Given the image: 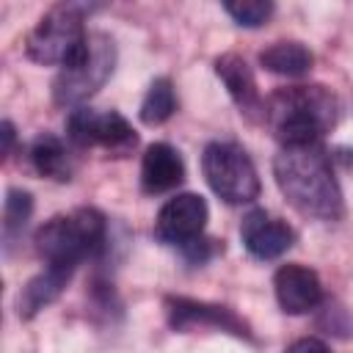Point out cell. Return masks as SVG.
<instances>
[{"instance_id":"obj_15","label":"cell","mask_w":353,"mask_h":353,"mask_svg":"<svg viewBox=\"0 0 353 353\" xmlns=\"http://www.w3.org/2000/svg\"><path fill=\"white\" fill-rule=\"evenodd\" d=\"M30 163L39 176H47L52 182H69L74 176L77 160L72 149L52 132H39L30 143Z\"/></svg>"},{"instance_id":"obj_12","label":"cell","mask_w":353,"mask_h":353,"mask_svg":"<svg viewBox=\"0 0 353 353\" xmlns=\"http://www.w3.org/2000/svg\"><path fill=\"white\" fill-rule=\"evenodd\" d=\"M215 74L226 85L232 102L240 108V113L251 121H265V99L259 97L256 77L251 66L237 52H223L215 58Z\"/></svg>"},{"instance_id":"obj_2","label":"cell","mask_w":353,"mask_h":353,"mask_svg":"<svg viewBox=\"0 0 353 353\" xmlns=\"http://www.w3.org/2000/svg\"><path fill=\"white\" fill-rule=\"evenodd\" d=\"M339 121V99L325 85H290L265 102V124L281 146L320 143Z\"/></svg>"},{"instance_id":"obj_16","label":"cell","mask_w":353,"mask_h":353,"mask_svg":"<svg viewBox=\"0 0 353 353\" xmlns=\"http://www.w3.org/2000/svg\"><path fill=\"white\" fill-rule=\"evenodd\" d=\"M259 63L281 77H303L312 72L314 55L306 44L301 41H273L259 52Z\"/></svg>"},{"instance_id":"obj_17","label":"cell","mask_w":353,"mask_h":353,"mask_svg":"<svg viewBox=\"0 0 353 353\" xmlns=\"http://www.w3.org/2000/svg\"><path fill=\"white\" fill-rule=\"evenodd\" d=\"M176 110V94H174V85L168 77H157L149 83L146 94H143V102H141V121L149 124V127H157L163 121H168Z\"/></svg>"},{"instance_id":"obj_21","label":"cell","mask_w":353,"mask_h":353,"mask_svg":"<svg viewBox=\"0 0 353 353\" xmlns=\"http://www.w3.org/2000/svg\"><path fill=\"white\" fill-rule=\"evenodd\" d=\"M284 353H331V347L323 339H317V336H301Z\"/></svg>"},{"instance_id":"obj_22","label":"cell","mask_w":353,"mask_h":353,"mask_svg":"<svg viewBox=\"0 0 353 353\" xmlns=\"http://www.w3.org/2000/svg\"><path fill=\"white\" fill-rule=\"evenodd\" d=\"M0 135H3V157H8L11 149H14V141H17V130H14V124H11L8 119H3V124H0Z\"/></svg>"},{"instance_id":"obj_11","label":"cell","mask_w":353,"mask_h":353,"mask_svg":"<svg viewBox=\"0 0 353 353\" xmlns=\"http://www.w3.org/2000/svg\"><path fill=\"white\" fill-rule=\"evenodd\" d=\"M273 292H276L281 312H287V314H306V312L317 309L323 301L320 276L312 268L298 265V262H287L276 270Z\"/></svg>"},{"instance_id":"obj_5","label":"cell","mask_w":353,"mask_h":353,"mask_svg":"<svg viewBox=\"0 0 353 353\" xmlns=\"http://www.w3.org/2000/svg\"><path fill=\"white\" fill-rule=\"evenodd\" d=\"M116 66V44L108 33L94 30L88 36L85 52L66 69H58L52 80V102L61 108H83L88 97H94Z\"/></svg>"},{"instance_id":"obj_7","label":"cell","mask_w":353,"mask_h":353,"mask_svg":"<svg viewBox=\"0 0 353 353\" xmlns=\"http://www.w3.org/2000/svg\"><path fill=\"white\" fill-rule=\"evenodd\" d=\"M66 138L77 149H105L108 154L124 157L138 146L132 124L116 110L74 108L66 119Z\"/></svg>"},{"instance_id":"obj_20","label":"cell","mask_w":353,"mask_h":353,"mask_svg":"<svg viewBox=\"0 0 353 353\" xmlns=\"http://www.w3.org/2000/svg\"><path fill=\"white\" fill-rule=\"evenodd\" d=\"M218 251H223V245L218 243V240H210V237H199V240H193V243H188L185 248H182V254H185V259L188 262H193V265H204L210 256H215Z\"/></svg>"},{"instance_id":"obj_4","label":"cell","mask_w":353,"mask_h":353,"mask_svg":"<svg viewBox=\"0 0 353 353\" xmlns=\"http://www.w3.org/2000/svg\"><path fill=\"white\" fill-rule=\"evenodd\" d=\"M83 6H52L25 36V55L41 66H72L88 47V30L83 25Z\"/></svg>"},{"instance_id":"obj_3","label":"cell","mask_w":353,"mask_h":353,"mask_svg":"<svg viewBox=\"0 0 353 353\" xmlns=\"http://www.w3.org/2000/svg\"><path fill=\"white\" fill-rule=\"evenodd\" d=\"M108 243V218L97 207H77L52 215L39 226L33 245L44 265L77 268L83 259L97 256Z\"/></svg>"},{"instance_id":"obj_14","label":"cell","mask_w":353,"mask_h":353,"mask_svg":"<svg viewBox=\"0 0 353 353\" xmlns=\"http://www.w3.org/2000/svg\"><path fill=\"white\" fill-rule=\"evenodd\" d=\"M74 268L69 265H44L41 273H36L22 290H19V298H17V314L22 320H30L36 317L44 306H50L52 301H58V295L63 292V287L69 284Z\"/></svg>"},{"instance_id":"obj_19","label":"cell","mask_w":353,"mask_h":353,"mask_svg":"<svg viewBox=\"0 0 353 353\" xmlns=\"http://www.w3.org/2000/svg\"><path fill=\"white\" fill-rule=\"evenodd\" d=\"M223 11L240 25V28H262L276 6L270 0H234V3H223Z\"/></svg>"},{"instance_id":"obj_9","label":"cell","mask_w":353,"mask_h":353,"mask_svg":"<svg viewBox=\"0 0 353 353\" xmlns=\"http://www.w3.org/2000/svg\"><path fill=\"white\" fill-rule=\"evenodd\" d=\"M207 218L210 207L199 193H176L160 207L154 221V237L165 245L185 248L204 234Z\"/></svg>"},{"instance_id":"obj_1","label":"cell","mask_w":353,"mask_h":353,"mask_svg":"<svg viewBox=\"0 0 353 353\" xmlns=\"http://www.w3.org/2000/svg\"><path fill=\"white\" fill-rule=\"evenodd\" d=\"M273 176L284 199L306 218L339 221L345 215L342 188L323 143L281 146L273 160Z\"/></svg>"},{"instance_id":"obj_8","label":"cell","mask_w":353,"mask_h":353,"mask_svg":"<svg viewBox=\"0 0 353 353\" xmlns=\"http://www.w3.org/2000/svg\"><path fill=\"white\" fill-rule=\"evenodd\" d=\"M165 317L174 331H190V328H215L226 331L237 339H254L248 323L229 306L221 303H207L185 295H168L165 298Z\"/></svg>"},{"instance_id":"obj_6","label":"cell","mask_w":353,"mask_h":353,"mask_svg":"<svg viewBox=\"0 0 353 353\" xmlns=\"http://www.w3.org/2000/svg\"><path fill=\"white\" fill-rule=\"evenodd\" d=\"M201 171L212 193L226 204H248L259 196L256 165L234 141L207 143L201 152Z\"/></svg>"},{"instance_id":"obj_10","label":"cell","mask_w":353,"mask_h":353,"mask_svg":"<svg viewBox=\"0 0 353 353\" xmlns=\"http://www.w3.org/2000/svg\"><path fill=\"white\" fill-rule=\"evenodd\" d=\"M240 237H243V245L251 256L276 259L292 248L295 229L287 221H281L265 210H251L240 223Z\"/></svg>"},{"instance_id":"obj_13","label":"cell","mask_w":353,"mask_h":353,"mask_svg":"<svg viewBox=\"0 0 353 353\" xmlns=\"http://www.w3.org/2000/svg\"><path fill=\"white\" fill-rule=\"evenodd\" d=\"M185 179V163L171 143H152L141 160V188L146 193L174 190Z\"/></svg>"},{"instance_id":"obj_18","label":"cell","mask_w":353,"mask_h":353,"mask_svg":"<svg viewBox=\"0 0 353 353\" xmlns=\"http://www.w3.org/2000/svg\"><path fill=\"white\" fill-rule=\"evenodd\" d=\"M30 215H33V196L28 190L8 188L6 199H3V240H6V248L14 245V240L28 226Z\"/></svg>"}]
</instances>
